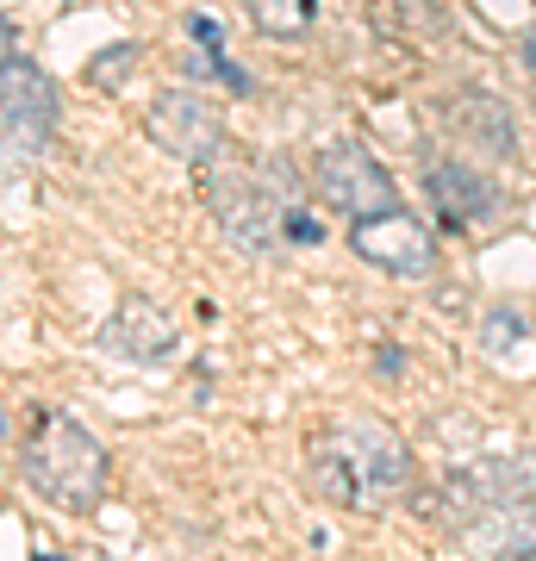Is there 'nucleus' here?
I'll return each mask as SVG.
<instances>
[{"label": "nucleus", "mask_w": 536, "mask_h": 561, "mask_svg": "<svg viewBox=\"0 0 536 561\" xmlns=\"http://www.w3.org/2000/svg\"><path fill=\"white\" fill-rule=\"evenodd\" d=\"M306 474H312L318 500L362 512V505H387L399 486L412 481V449L375 419H338L312 437Z\"/></svg>", "instance_id": "obj_1"}, {"label": "nucleus", "mask_w": 536, "mask_h": 561, "mask_svg": "<svg viewBox=\"0 0 536 561\" xmlns=\"http://www.w3.org/2000/svg\"><path fill=\"white\" fill-rule=\"evenodd\" d=\"M20 474L57 512H94L106 493V449L69 412H38L20 443Z\"/></svg>", "instance_id": "obj_2"}, {"label": "nucleus", "mask_w": 536, "mask_h": 561, "mask_svg": "<svg viewBox=\"0 0 536 561\" xmlns=\"http://www.w3.org/2000/svg\"><path fill=\"white\" fill-rule=\"evenodd\" d=\"M306 181L318 187V201L350 213V219H375L399 206V181L394 169L368 150V144H324L306 169Z\"/></svg>", "instance_id": "obj_3"}, {"label": "nucleus", "mask_w": 536, "mask_h": 561, "mask_svg": "<svg viewBox=\"0 0 536 561\" xmlns=\"http://www.w3.org/2000/svg\"><path fill=\"white\" fill-rule=\"evenodd\" d=\"M150 138H157L169 157L206 169V175L225 169V157H231L225 113L213 101H199L194 88H169V94H157V106H150Z\"/></svg>", "instance_id": "obj_4"}, {"label": "nucleus", "mask_w": 536, "mask_h": 561, "mask_svg": "<svg viewBox=\"0 0 536 561\" xmlns=\"http://www.w3.org/2000/svg\"><path fill=\"white\" fill-rule=\"evenodd\" d=\"M350 250H356L368 268H387L399 280H431L437 275V238L431 225L394 206V213H375V219H356L350 225Z\"/></svg>", "instance_id": "obj_5"}, {"label": "nucleus", "mask_w": 536, "mask_h": 561, "mask_svg": "<svg viewBox=\"0 0 536 561\" xmlns=\"http://www.w3.org/2000/svg\"><path fill=\"white\" fill-rule=\"evenodd\" d=\"M206 206H213V219H219V238L238 243L243 256H269L281 243V206L262 181L213 169V175H206Z\"/></svg>", "instance_id": "obj_6"}, {"label": "nucleus", "mask_w": 536, "mask_h": 561, "mask_svg": "<svg viewBox=\"0 0 536 561\" xmlns=\"http://www.w3.org/2000/svg\"><path fill=\"white\" fill-rule=\"evenodd\" d=\"M57 119H62L57 81L32 57H13L0 69V138L20 144V150H38V144L57 138Z\"/></svg>", "instance_id": "obj_7"}, {"label": "nucleus", "mask_w": 536, "mask_h": 561, "mask_svg": "<svg viewBox=\"0 0 536 561\" xmlns=\"http://www.w3.org/2000/svg\"><path fill=\"white\" fill-rule=\"evenodd\" d=\"M531 493H536V461H468V468H449L443 493H424V505L437 518H475L487 505L531 500Z\"/></svg>", "instance_id": "obj_8"}, {"label": "nucleus", "mask_w": 536, "mask_h": 561, "mask_svg": "<svg viewBox=\"0 0 536 561\" xmlns=\"http://www.w3.org/2000/svg\"><path fill=\"white\" fill-rule=\"evenodd\" d=\"M100 343H106L113 356L138 362V368H162V362L181 350V331H175V319H169L157 300L125 294V300L113 306V319L100 324Z\"/></svg>", "instance_id": "obj_9"}, {"label": "nucleus", "mask_w": 536, "mask_h": 561, "mask_svg": "<svg viewBox=\"0 0 536 561\" xmlns=\"http://www.w3.org/2000/svg\"><path fill=\"white\" fill-rule=\"evenodd\" d=\"M424 194H431V206H437V219L456 225V231H468V225H487V219L499 213V181L487 175V169H468V162H456V157H437V162H431Z\"/></svg>", "instance_id": "obj_10"}, {"label": "nucleus", "mask_w": 536, "mask_h": 561, "mask_svg": "<svg viewBox=\"0 0 536 561\" xmlns=\"http://www.w3.org/2000/svg\"><path fill=\"white\" fill-rule=\"evenodd\" d=\"M461 542L487 561H531L536 556V500H505L487 505L461 524Z\"/></svg>", "instance_id": "obj_11"}, {"label": "nucleus", "mask_w": 536, "mask_h": 561, "mask_svg": "<svg viewBox=\"0 0 536 561\" xmlns=\"http://www.w3.org/2000/svg\"><path fill=\"white\" fill-rule=\"evenodd\" d=\"M449 119H456L461 138L480 144V150L499 157V162H517V150H524V138H517V113L499 101V94H487V88L456 94V101H449Z\"/></svg>", "instance_id": "obj_12"}, {"label": "nucleus", "mask_w": 536, "mask_h": 561, "mask_svg": "<svg viewBox=\"0 0 536 561\" xmlns=\"http://www.w3.org/2000/svg\"><path fill=\"white\" fill-rule=\"evenodd\" d=\"M531 331H536V324H531V312H524V306H487V319L475 324V343L493 362H512L517 350L531 343Z\"/></svg>", "instance_id": "obj_13"}, {"label": "nucleus", "mask_w": 536, "mask_h": 561, "mask_svg": "<svg viewBox=\"0 0 536 561\" xmlns=\"http://www.w3.org/2000/svg\"><path fill=\"white\" fill-rule=\"evenodd\" d=\"M250 20L269 38H299L312 25V0H250Z\"/></svg>", "instance_id": "obj_14"}, {"label": "nucleus", "mask_w": 536, "mask_h": 561, "mask_svg": "<svg viewBox=\"0 0 536 561\" xmlns=\"http://www.w3.org/2000/svg\"><path fill=\"white\" fill-rule=\"evenodd\" d=\"M394 13L412 25L418 38H449V25H456L449 0H394Z\"/></svg>", "instance_id": "obj_15"}, {"label": "nucleus", "mask_w": 536, "mask_h": 561, "mask_svg": "<svg viewBox=\"0 0 536 561\" xmlns=\"http://www.w3.org/2000/svg\"><path fill=\"white\" fill-rule=\"evenodd\" d=\"M138 57H144L138 44H106V50L88 62V81H94V88H119V81H132V62Z\"/></svg>", "instance_id": "obj_16"}, {"label": "nucleus", "mask_w": 536, "mask_h": 561, "mask_svg": "<svg viewBox=\"0 0 536 561\" xmlns=\"http://www.w3.org/2000/svg\"><path fill=\"white\" fill-rule=\"evenodd\" d=\"M262 187H269V194H275V206L281 213H287V206H299V169L294 162H262Z\"/></svg>", "instance_id": "obj_17"}, {"label": "nucleus", "mask_w": 536, "mask_h": 561, "mask_svg": "<svg viewBox=\"0 0 536 561\" xmlns=\"http://www.w3.org/2000/svg\"><path fill=\"white\" fill-rule=\"evenodd\" d=\"M281 238H294V243H324V225H318L306 206H287V213H281Z\"/></svg>", "instance_id": "obj_18"}, {"label": "nucleus", "mask_w": 536, "mask_h": 561, "mask_svg": "<svg viewBox=\"0 0 536 561\" xmlns=\"http://www.w3.org/2000/svg\"><path fill=\"white\" fill-rule=\"evenodd\" d=\"M187 32H194L199 44H213V50H225V25H213L206 13H187Z\"/></svg>", "instance_id": "obj_19"}, {"label": "nucleus", "mask_w": 536, "mask_h": 561, "mask_svg": "<svg viewBox=\"0 0 536 561\" xmlns=\"http://www.w3.org/2000/svg\"><path fill=\"white\" fill-rule=\"evenodd\" d=\"M375 368L387 375V381H394L399 368H406V350H399V343H380V350H375Z\"/></svg>", "instance_id": "obj_20"}, {"label": "nucleus", "mask_w": 536, "mask_h": 561, "mask_svg": "<svg viewBox=\"0 0 536 561\" xmlns=\"http://www.w3.org/2000/svg\"><path fill=\"white\" fill-rule=\"evenodd\" d=\"M20 57V44H13V25L0 20V69H7V62Z\"/></svg>", "instance_id": "obj_21"}, {"label": "nucleus", "mask_w": 536, "mask_h": 561, "mask_svg": "<svg viewBox=\"0 0 536 561\" xmlns=\"http://www.w3.org/2000/svg\"><path fill=\"white\" fill-rule=\"evenodd\" d=\"M38 561H62V556H38Z\"/></svg>", "instance_id": "obj_22"}]
</instances>
